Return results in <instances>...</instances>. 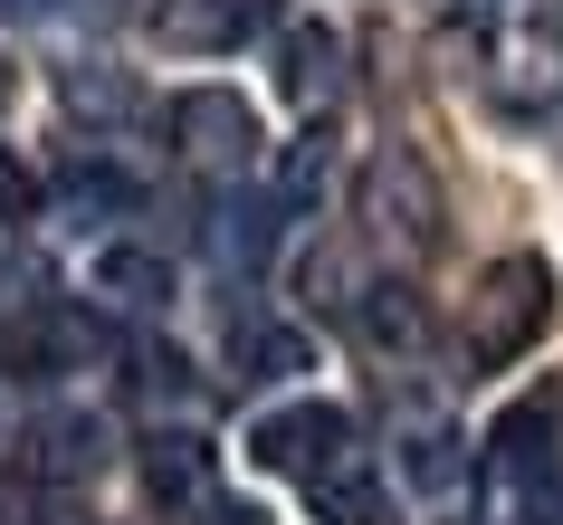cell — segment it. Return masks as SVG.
<instances>
[{
  "instance_id": "1",
  "label": "cell",
  "mask_w": 563,
  "mask_h": 525,
  "mask_svg": "<svg viewBox=\"0 0 563 525\" xmlns=\"http://www.w3.org/2000/svg\"><path fill=\"white\" fill-rule=\"evenodd\" d=\"M544 325H554V267L544 259H497L468 296V363L477 373H506L516 353L544 344Z\"/></svg>"
},
{
  "instance_id": "2",
  "label": "cell",
  "mask_w": 563,
  "mask_h": 525,
  "mask_svg": "<svg viewBox=\"0 0 563 525\" xmlns=\"http://www.w3.org/2000/svg\"><path fill=\"white\" fill-rule=\"evenodd\" d=\"M249 459L267 478H334V468H354V420L334 402H287V411H258V430H249Z\"/></svg>"
},
{
  "instance_id": "3",
  "label": "cell",
  "mask_w": 563,
  "mask_h": 525,
  "mask_svg": "<svg viewBox=\"0 0 563 525\" xmlns=\"http://www.w3.org/2000/svg\"><path fill=\"white\" fill-rule=\"evenodd\" d=\"M363 220H373V239H391V249H430V239H440V182H430V163L401 153V144H383L363 163Z\"/></svg>"
},
{
  "instance_id": "4",
  "label": "cell",
  "mask_w": 563,
  "mask_h": 525,
  "mask_svg": "<svg viewBox=\"0 0 563 525\" xmlns=\"http://www.w3.org/2000/svg\"><path fill=\"white\" fill-rule=\"evenodd\" d=\"M173 153H181V163H201V173H239V163L258 153V116H249V96L191 87L173 106Z\"/></svg>"
},
{
  "instance_id": "5",
  "label": "cell",
  "mask_w": 563,
  "mask_h": 525,
  "mask_svg": "<svg viewBox=\"0 0 563 525\" xmlns=\"http://www.w3.org/2000/svg\"><path fill=\"white\" fill-rule=\"evenodd\" d=\"M106 353V316H87L77 296H38L30 316L10 325V363L20 373H87Z\"/></svg>"
},
{
  "instance_id": "6",
  "label": "cell",
  "mask_w": 563,
  "mask_h": 525,
  "mask_svg": "<svg viewBox=\"0 0 563 525\" xmlns=\"http://www.w3.org/2000/svg\"><path fill=\"white\" fill-rule=\"evenodd\" d=\"M277 182H267V192H230V201L210 210V249H220V259L239 267V277H258L267 259H277Z\"/></svg>"
},
{
  "instance_id": "7",
  "label": "cell",
  "mask_w": 563,
  "mask_h": 525,
  "mask_svg": "<svg viewBox=\"0 0 563 525\" xmlns=\"http://www.w3.org/2000/svg\"><path fill=\"white\" fill-rule=\"evenodd\" d=\"M87 287L106 296V306H134V316H153L163 296H173V259L163 249H134V239H106L87 259Z\"/></svg>"
},
{
  "instance_id": "8",
  "label": "cell",
  "mask_w": 563,
  "mask_h": 525,
  "mask_svg": "<svg viewBox=\"0 0 563 525\" xmlns=\"http://www.w3.org/2000/svg\"><path fill=\"white\" fill-rule=\"evenodd\" d=\"M267 10H277V0H173V10H163V39L220 58V48H239V39H258Z\"/></svg>"
},
{
  "instance_id": "9",
  "label": "cell",
  "mask_w": 563,
  "mask_h": 525,
  "mask_svg": "<svg viewBox=\"0 0 563 525\" xmlns=\"http://www.w3.org/2000/svg\"><path fill=\"white\" fill-rule=\"evenodd\" d=\"M354 325H363V344H383V353H420V344H430V306H420V287H401V277L363 287L354 296Z\"/></svg>"
},
{
  "instance_id": "10",
  "label": "cell",
  "mask_w": 563,
  "mask_h": 525,
  "mask_svg": "<svg viewBox=\"0 0 563 525\" xmlns=\"http://www.w3.org/2000/svg\"><path fill=\"white\" fill-rule=\"evenodd\" d=\"M144 488H153V506H210V459H201V439H181V430L144 439Z\"/></svg>"
},
{
  "instance_id": "11",
  "label": "cell",
  "mask_w": 563,
  "mask_h": 525,
  "mask_svg": "<svg viewBox=\"0 0 563 525\" xmlns=\"http://www.w3.org/2000/svg\"><path fill=\"white\" fill-rule=\"evenodd\" d=\"M334 67H344L334 30H325V20H297V30H287V48H277V87L297 96V106H316V96H334Z\"/></svg>"
},
{
  "instance_id": "12",
  "label": "cell",
  "mask_w": 563,
  "mask_h": 525,
  "mask_svg": "<svg viewBox=\"0 0 563 525\" xmlns=\"http://www.w3.org/2000/svg\"><path fill=\"white\" fill-rule=\"evenodd\" d=\"M230 363L249 382H287V373H306V335H297V325H277V316H239Z\"/></svg>"
},
{
  "instance_id": "13",
  "label": "cell",
  "mask_w": 563,
  "mask_h": 525,
  "mask_svg": "<svg viewBox=\"0 0 563 525\" xmlns=\"http://www.w3.org/2000/svg\"><path fill=\"white\" fill-rule=\"evenodd\" d=\"M487 449H497V468H506V478H534V468L554 459V411H544V402L506 411L497 430H487Z\"/></svg>"
},
{
  "instance_id": "14",
  "label": "cell",
  "mask_w": 563,
  "mask_h": 525,
  "mask_svg": "<svg viewBox=\"0 0 563 525\" xmlns=\"http://www.w3.org/2000/svg\"><path fill=\"white\" fill-rule=\"evenodd\" d=\"M325 192H334V134H297L287 163H277V201L287 210H325Z\"/></svg>"
},
{
  "instance_id": "15",
  "label": "cell",
  "mask_w": 563,
  "mask_h": 525,
  "mask_svg": "<svg viewBox=\"0 0 563 525\" xmlns=\"http://www.w3.org/2000/svg\"><path fill=\"white\" fill-rule=\"evenodd\" d=\"M58 201L77 210V220H106V210H134L144 192H134V173H115V163H96V153H87V163H67V173H58Z\"/></svg>"
},
{
  "instance_id": "16",
  "label": "cell",
  "mask_w": 563,
  "mask_h": 525,
  "mask_svg": "<svg viewBox=\"0 0 563 525\" xmlns=\"http://www.w3.org/2000/svg\"><path fill=\"white\" fill-rule=\"evenodd\" d=\"M316 516L325 525H401L391 516V496L363 478V468H334V478H316Z\"/></svg>"
},
{
  "instance_id": "17",
  "label": "cell",
  "mask_w": 563,
  "mask_h": 525,
  "mask_svg": "<svg viewBox=\"0 0 563 525\" xmlns=\"http://www.w3.org/2000/svg\"><path fill=\"white\" fill-rule=\"evenodd\" d=\"M38 439H48V478H87V468H96V439H106V430H96V420H48Z\"/></svg>"
},
{
  "instance_id": "18",
  "label": "cell",
  "mask_w": 563,
  "mask_h": 525,
  "mask_svg": "<svg viewBox=\"0 0 563 525\" xmlns=\"http://www.w3.org/2000/svg\"><path fill=\"white\" fill-rule=\"evenodd\" d=\"M181 353H163V344H134V373H124V392H144V402H163V392H181Z\"/></svg>"
},
{
  "instance_id": "19",
  "label": "cell",
  "mask_w": 563,
  "mask_h": 525,
  "mask_svg": "<svg viewBox=\"0 0 563 525\" xmlns=\"http://www.w3.org/2000/svg\"><path fill=\"white\" fill-rule=\"evenodd\" d=\"M401 459H411V478H420V488H449V478H459V439H449V430H420L411 449H401Z\"/></svg>"
},
{
  "instance_id": "20",
  "label": "cell",
  "mask_w": 563,
  "mask_h": 525,
  "mask_svg": "<svg viewBox=\"0 0 563 525\" xmlns=\"http://www.w3.org/2000/svg\"><path fill=\"white\" fill-rule=\"evenodd\" d=\"M516 506H526V525H563V468L544 459L534 478H516Z\"/></svg>"
},
{
  "instance_id": "21",
  "label": "cell",
  "mask_w": 563,
  "mask_h": 525,
  "mask_svg": "<svg viewBox=\"0 0 563 525\" xmlns=\"http://www.w3.org/2000/svg\"><path fill=\"white\" fill-rule=\"evenodd\" d=\"M30 210H38V182H30V163H20V153H0V230H20Z\"/></svg>"
},
{
  "instance_id": "22",
  "label": "cell",
  "mask_w": 563,
  "mask_h": 525,
  "mask_svg": "<svg viewBox=\"0 0 563 525\" xmlns=\"http://www.w3.org/2000/svg\"><path fill=\"white\" fill-rule=\"evenodd\" d=\"M20 439V402H10V382H0V449Z\"/></svg>"
},
{
  "instance_id": "23",
  "label": "cell",
  "mask_w": 563,
  "mask_h": 525,
  "mask_svg": "<svg viewBox=\"0 0 563 525\" xmlns=\"http://www.w3.org/2000/svg\"><path fill=\"white\" fill-rule=\"evenodd\" d=\"M30 10H48V0H0V20H30Z\"/></svg>"
}]
</instances>
